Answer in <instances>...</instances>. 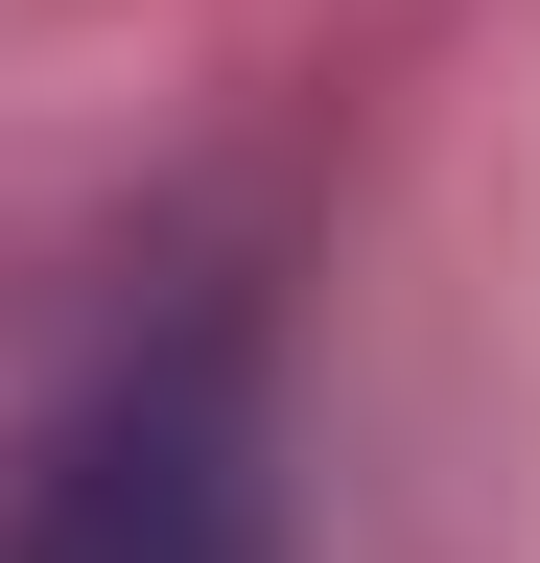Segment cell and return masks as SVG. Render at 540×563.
<instances>
[{"label":"cell","mask_w":540,"mask_h":563,"mask_svg":"<svg viewBox=\"0 0 540 563\" xmlns=\"http://www.w3.org/2000/svg\"><path fill=\"white\" fill-rule=\"evenodd\" d=\"M24 563H258V422H235V352H165L142 399L71 422Z\"/></svg>","instance_id":"6da1fadb"}]
</instances>
